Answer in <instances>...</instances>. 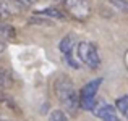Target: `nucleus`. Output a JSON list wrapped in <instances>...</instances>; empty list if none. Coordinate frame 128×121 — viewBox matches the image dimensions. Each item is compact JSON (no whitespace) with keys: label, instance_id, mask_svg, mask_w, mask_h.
Listing matches in <instances>:
<instances>
[{"label":"nucleus","instance_id":"nucleus-8","mask_svg":"<svg viewBox=\"0 0 128 121\" xmlns=\"http://www.w3.org/2000/svg\"><path fill=\"white\" fill-rule=\"evenodd\" d=\"M115 103H117V108L120 110V113L128 120V95H123L120 99H117Z\"/></svg>","mask_w":128,"mask_h":121},{"label":"nucleus","instance_id":"nucleus-7","mask_svg":"<svg viewBox=\"0 0 128 121\" xmlns=\"http://www.w3.org/2000/svg\"><path fill=\"white\" fill-rule=\"evenodd\" d=\"M94 113L97 115V118L100 121H120L115 107L109 105L106 102L99 103V107H94Z\"/></svg>","mask_w":128,"mask_h":121},{"label":"nucleus","instance_id":"nucleus-5","mask_svg":"<svg viewBox=\"0 0 128 121\" xmlns=\"http://www.w3.org/2000/svg\"><path fill=\"white\" fill-rule=\"evenodd\" d=\"M65 8L72 16L78 19H86L89 16V5L86 0H62Z\"/></svg>","mask_w":128,"mask_h":121},{"label":"nucleus","instance_id":"nucleus-13","mask_svg":"<svg viewBox=\"0 0 128 121\" xmlns=\"http://www.w3.org/2000/svg\"><path fill=\"white\" fill-rule=\"evenodd\" d=\"M5 84H6V74L2 71V69H0V89H2Z\"/></svg>","mask_w":128,"mask_h":121},{"label":"nucleus","instance_id":"nucleus-6","mask_svg":"<svg viewBox=\"0 0 128 121\" xmlns=\"http://www.w3.org/2000/svg\"><path fill=\"white\" fill-rule=\"evenodd\" d=\"M26 5H23L18 0H0V18H13V16L21 15Z\"/></svg>","mask_w":128,"mask_h":121},{"label":"nucleus","instance_id":"nucleus-2","mask_svg":"<svg viewBox=\"0 0 128 121\" xmlns=\"http://www.w3.org/2000/svg\"><path fill=\"white\" fill-rule=\"evenodd\" d=\"M76 53H78L80 61L84 63L88 68H91V69L99 68L100 58H99V53H97V49H96L94 44H91V42H78Z\"/></svg>","mask_w":128,"mask_h":121},{"label":"nucleus","instance_id":"nucleus-10","mask_svg":"<svg viewBox=\"0 0 128 121\" xmlns=\"http://www.w3.org/2000/svg\"><path fill=\"white\" fill-rule=\"evenodd\" d=\"M38 13L41 16H50V18H57V19L63 18V13L58 11L57 8H46V10H42V11H38Z\"/></svg>","mask_w":128,"mask_h":121},{"label":"nucleus","instance_id":"nucleus-3","mask_svg":"<svg viewBox=\"0 0 128 121\" xmlns=\"http://www.w3.org/2000/svg\"><path fill=\"white\" fill-rule=\"evenodd\" d=\"M76 47H78V40H76L75 34L65 36L60 42V52L63 55V60L72 68H80V58L78 53H76Z\"/></svg>","mask_w":128,"mask_h":121},{"label":"nucleus","instance_id":"nucleus-4","mask_svg":"<svg viewBox=\"0 0 128 121\" xmlns=\"http://www.w3.org/2000/svg\"><path fill=\"white\" fill-rule=\"evenodd\" d=\"M100 84H102V79L97 78V79H92L91 82H88L80 90V105H81L83 110H94V107H96V95H97V90H99Z\"/></svg>","mask_w":128,"mask_h":121},{"label":"nucleus","instance_id":"nucleus-12","mask_svg":"<svg viewBox=\"0 0 128 121\" xmlns=\"http://www.w3.org/2000/svg\"><path fill=\"white\" fill-rule=\"evenodd\" d=\"M49 121H68V118L62 110H54L49 115Z\"/></svg>","mask_w":128,"mask_h":121},{"label":"nucleus","instance_id":"nucleus-1","mask_svg":"<svg viewBox=\"0 0 128 121\" xmlns=\"http://www.w3.org/2000/svg\"><path fill=\"white\" fill-rule=\"evenodd\" d=\"M54 89H55V95L58 99V102L68 110L70 113H75L78 110L80 105V94L76 90L75 84L72 82L66 76H60L57 78L55 84H54Z\"/></svg>","mask_w":128,"mask_h":121},{"label":"nucleus","instance_id":"nucleus-14","mask_svg":"<svg viewBox=\"0 0 128 121\" xmlns=\"http://www.w3.org/2000/svg\"><path fill=\"white\" fill-rule=\"evenodd\" d=\"M18 2H21L23 5H32V3H36L38 0H18Z\"/></svg>","mask_w":128,"mask_h":121},{"label":"nucleus","instance_id":"nucleus-15","mask_svg":"<svg viewBox=\"0 0 128 121\" xmlns=\"http://www.w3.org/2000/svg\"><path fill=\"white\" fill-rule=\"evenodd\" d=\"M3 52H5V44H3V42H0V55H2Z\"/></svg>","mask_w":128,"mask_h":121},{"label":"nucleus","instance_id":"nucleus-9","mask_svg":"<svg viewBox=\"0 0 128 121\" xmlns=\"http://www.w3.org/2000/svg\"><path fill=\"white\" fill-rule=\"evenodd\" d=\"M0 37L2 39H13L15 37V29L8 24L0 23Z\"/></svg>","mask_w":128,"mask_h":121},{"label":"nucleus","instance_id":"nucleus-11","mask_svg":"<svg viewBox=\"0 0 128 121\" xmlns=\"http://www.w3.org/2000/svg\"><path fill=\"white\" fill-rule=\"evenodd\" d=\"M110 3H112L114 6H115L118 11L125 13V15H128V0H109Z\"/></svg>","mask_w":128,"mask_h":121}]
</instances>
